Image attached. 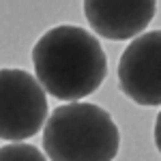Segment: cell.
Here are the masks:
<instances>
[{"label": "cell", "instance_id": "3957f363", "mask_svg": "<svg viewBox=\"0 0 161 161\" xmlns=\"http://www.w3.org/2000/svg\"><path fill=\"white\" fill-rule=\"evenodd\" d=\"M47 118L45 88L24 69H0V140L24 142Z\"/></svg>", "mask_w": 161, "mask_h": 161}, {"label": "cell", "instance_id": "52a82bcc", "mask_svg": "<svg viewBox=\"0 0 161 161\" xmlns=\"http://www.w3.org/2000/svg\"><path fill=\"white\" fill-rule=\"evenodd\" d=\"M155 146L161 153V112L157 114V120H155Z\"/></svg>", "mask_w": 161, "mask_h": 161}, {"label": "cell", "instance_id": "277c9868", "mask_svg": "<svg viewBox=\"0 0 161 161\" xmlns=\"http://www.w3.org/2000/svg\"><path fill=\"white\" fill-rule=\"evenodd\" d=\"M118 86L137 105H161V30L136 37L118 60Z\"/></svg>", "mask_w": 161, "mask_h": 161}, {"label": "cell", "instance_id": "5b68a950", "mask_svg": "<svg viewBox=\"0 0 161 161\" xmlns=\"http://www.w3.org/2000/svg\"><path fill=\"white\" fill-rule=\"evenodd\" d=\"M157 13V0H84L92 30L110 41L140 37Z\"/></svg>", "mask_w": 161, "mask_h": 161}, {"label": "cell", "instance_id": "6da1fadb", "mask_svg": "<svg viewBox=\"0 0 161 161\" xmlns=\"http://www.w3.org/2000/svg\"><path fill=\"white\" fill-rule=\"evenodd\" d=\"M32 64L45 92L67 103L92 95L108 75V58L97 37L69 24L41 35L32 47Z\"/></svg>", "mask_w": 161, "mask_h": 161}, {"label": "cell", "instance_id": "8992f818", "mask_svg": "<svg viewBox=\"0 0 161 161\" xmlns=\"http://www.w3.org/2000/svg\"><path fill=\"white\" fill-rule=\"evenodd\" d=\"M0 161H47V157L32 144H7L0 148Z\"/></svg>", "mask_w": 161, "mask_h": 161}, {"label": "cell", "instance_id": "7a4b0ae2", "mask_svg": "<svg viewBox=\"0 0 161 161\" xmlns=\"http://www.w3.org/2000/svg\"><path fill=\"white\" fill-rule=\"evenodd\" d=\"M120 131L108 112L84 101L58 105L43 127L50 161H114Z\"/></svg>", "mask_w": 161, "mask_h": 161}]
</instances>
